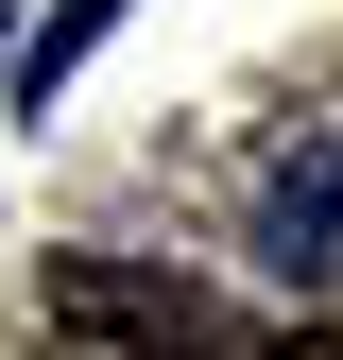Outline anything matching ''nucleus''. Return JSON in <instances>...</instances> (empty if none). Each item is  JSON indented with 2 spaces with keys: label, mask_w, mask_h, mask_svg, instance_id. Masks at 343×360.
Segmentation results:
<instances>
[{
  "label": "nucleus",
  "mask_w": 343,
  "mask_h": 360,
  "mask_svg": "<svg viewBox=\"0 0 343 360\" xmlns=\"http://www.w3.org/2000/svg\"><path fill=\"white\" fill-rule=\"evenodd\" d=\"M52 360H275V343H240L206 292H172V275H138V257H52Z\"/></svg>",
  "instance_id": "f257e3e1"
},
{
  "label": "nucleus",
  "mask_w": 343,
  "mask_h": 360,
  "mask_svg": "<svg viewBox=\"0 0 343 360\" xmlns=\"http://www.w3.org/2000/svg\"><path fill=\"white\" fill-rule=\"evenodd\" d=\"M257 257H292V275H326V257H343V138L275 155V189H257Z\"/></svg>",
  "instance_id": "f03ea898"
},
{
  "label": "nucleus",
  "mask_w": 343,
  "mask_h": 360,
  "mask_svg": "<svg viewBox=\"0 0 343 360\" xmlns=\"http://www.w3.org/2000/svg\"><path fill=\"white\" fill-rule=\"evenodd\" d=\"M103 18H120V0H69L52 34H18V52H0V86H18V103H52V86L86 69V34H103Z\"/></svg>",
  "instance_id": "7ed1b4c3"
},
{
  "label": "nucleus",
  "mask_w": 343,
  "mask_h": 360,
  "mask_svg": "<svg viewBox=\"0 0 343 360\" xmlns=\"http://www.w3.org/2000/svg\"><path fill=\"white\" fill-rule=\"evenodd\" d=\"M275 360H343V326H292V343H275Z\"/></svg>",
  "instance_id": "20e7f679"
}]
</instances>
